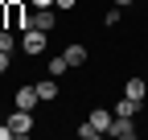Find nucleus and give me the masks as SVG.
<instances>
[{
    "instance_id": "nucleus-10",
    "label": "nucleus",
    "mask_w": 148,
    "mask_h": 140,
    "mask_svg": "<svg viewBox=\"0 0 148 140\" xmlns=\"http://www.w3.org/2000/svg\"><path fill=\"white\" fill-rule=\"evenodd\" d=\"M123 95L144 103V99H148V78H140V74H136V78H127V82H123Z\"/></svg>"
},
{
    "instance_id": "nucleus-1",
    "label": "nucleus",
    "mask_w": 148,
    "mask_h": 140,
    "mask_svg": "<svg viewBox=\"0 0 148 140\" xmlns=\"http://www.w3.org/2000/svg\"><path fill=\"white\" fill-rule=\"evenodd\" d=\"M21 49L29 58H41L45 49H49V33H41V29H25L21 33Z\"/></svg>"
},
{
    "instance_id": "nucleus-4",
    "label": "nucleus",
    "mask_w": 148,
    "mask_h": 140,
    "mask_svg": "<svg viewBox=\"0 0 148 140\" xmlns=\"http://www.w3.org/2000/svg\"><path fill=\"white\" fill-rule=\"evenodd\" d=\"M62 58L70 62V70H78V66H86V62H90V49H86L82 41H70V45L62 49Z\"/></svg>"
},
{
    "instance_id": "nucleus-11",
    "label": "nucleus",
    "mask_w": 148,
    "mask_h": 140,
    "mask_svg": "<svg viewBox=\"0 0 148 140\" xmlns=\"http://www.w3.org/2000/svg\"><path fill=\"white\" fill-rule=\"evenodd\" d=\"M66 70H70V62H66L62 54H53V58L45 62V74H53V78H62V74H66Z\"/></svg>"
},
{
    "instance_id": "nucleus-3",
    "label": "nucleus",
    "mask_w": 148,
    "mask_h": 140,
    "mask_svg": "<svg viewBox=\"0 0 148 140\" xmlns=\"http://www.w3.org/2000/svg\"><path fill=\"white\" fill-rule=\"evenodd\" d=\"M37 103H41V95H37L33 82H21L12 91V107H25V111H37Z\"/></svg>"
},
{
    "instance_id": "nucleus-15",
    "label": "nucleus",
    "mask_w": 148,
    "mask_h": 140,
    "mask_svg": "<svg viewBox=\"0 0 148 140\" xmlns=\"http://www.w3.org/2000/svg\"><path fill=\"white\" fill-rule=\"evenodd\" d=\"M74 4H78V0H53V8H58V12H70Z\"/></svg>"
},
{
    "instance_id": "nucleus-2",
    "label": "nucleus",
    "mask_w": 148,
    "mask_h": 140,
    "mask_svg": "<svg viewBox=\"0 0 148 140\" xmlns=\"http://www.w3.org/2000/svg\"><path fill=\"white\" fill-rule=\"evenodd\" d=\"M4 124L12 128V136H21V140H25V136L37 128V119H33V111H25V107H12V115L4 119Z\"/></svg>"
},
{
    "instance_id": "nucleus-17",
    "label": "nucleus",
    "mask_w": 148,
    "mask_h": 140,
    "mask_svg": "<svg viewBox=\"0 0 148 140\" xmlns=\"http://www.w3.org/2000/svg\"><path fill=\"white\" fill-rule=\"evenodd\" d=\"M33 8H53V0H29Z\"/></svg>"
},
{
    "instance_id": "nucleus-8",
    "label": "nucleus",
    "mask_w": 148,
    "mask_h": 140,
    "mask_svg": "<svg viewBox=\"0 0 148 140\" xmlns=\"http://www.w3.org/2000/svg\"><path fill=\"white\" fill-rule=\"evenodd\" d=\"M111 111H115V115H127V119H136V115L144 111V103H140V99H127V95H119Z\"/></svg>"
},
{
    "instance_id": "nucleus-9",
    "label": "nucleus",
    "mask_w": 148,
    "mask_h": 140,
    "mask_svg": "<svg viewBox=\"0 0 148 140\" xmlns=\"http://www.w3.org/2000/svg\"><path fill=\"white\" fill-rule=\"evenodd\" d=\"M90 128H99L103 136H107V128H111V119H115V111H107V107H90Z\"/></svg>"
},
{
    "instance_id": "nucleus-18",
    "label": "nucleus",
    "mask_w": 148,
    "mask_h": 140,
    "mask_svg": "<svg viewBox=\"0 0 148 140\" xmlns=\"http://www.w3.org/2000/svg\"><path fill=\"white\" fill-rule=\"evenodd\" d=\"M8 136H12V128H8V124H0V140H8Z\"/></svg>"
},
{
    "instance_id": "nucleus-16",
    "label": "nucleus",
    "mask_w": 148,
    "mask_h": 140,
    "mask_svg": "<svg viewBox=\"0 0 148 140\" xmlns=\"http://www.w3.org/2000/svg\"><path fill=\"white\" fill-rule=\"evenodd\" d=\"M8 66H12V54H8V49H0V74H4Z\"/></svg>"
},
{
    "instance_id": "nucleus-6",
    "label": "nucleus",
    "mask_w": 148,
    "mask_h": 140,
    "mask_svg": "<svg viewBox=\"0 0 148 140\" xmlns=\"http://www.w3.org/2000/svg\"><path fill=\"white\" fill-rule=\"evenodd\" d=\"M107 136H115V140H132V136H136V124H132L127 115H115V119H111V128H107Z\"/></svg>"
},
{
    "instance_id": "nucleus-5",
    "label": "nucleus",
    "mask_w": 148,
    "mask_h": 140,
    "mask_svg": "<svg viewBox=\"0 0 148 140\" xmlns=\"http://www.w3.org/2000/svg\"><path fill=\"white\" fill-rule=\"evenodd\" d=\"M33 29L53 33V29H58V8H33Z\"/></svg>"
},
{
    "instance_id": "nucleus-14",
    "label": "nucleus",
    "mask_w": 148,
    "mask_h": 140,
    "mask_svg": "<svg viewBox=\"0 0 148 140\" xmlns=\"http://www.w3.org/2000/svg\"><path fill=\"white\" fill-rule=\"evenodd\" d=\"M78 136H82V140H99V136H103V132H99V128H90V119H86V124H82V128H78Z\"/></svg>"
},
{
    "instance_id": "nucleus-12",
    "label": "nucleus",
    "mask_w": 148,
    "mask_h": 140,
    "mask_svg": "<svg viewBox=\"0 0 148 140\" xmlns=\"http://www.w3.org/2000/svg\"><path fill=\"white\" fill-rule=\"evenodd\" d=\"M16 45H21V33H16V29H0V49H8V54H12Z\"/></svg>"
},
{
    "instance_id": "nucleus-7",
    "label": "nucleus",
    "mask_w": 148,
    "mask_h": 140,
    "mask_svg": "<svg viewBox=\"0 0 148 140\" xmlns=\"http://www.w3.org/2000/svg\"><path fill=\"white\" fill-rule=\"evenodd\" d=\"M33 86H37V95H41V103H58V95H62V91H58V78H53V74H45L41 82H33Z\"/></svg>"
},
{
    "instance_id": "nucleus-13",
    "label": "nucleus",
    "mask_w": 148,
    "mask_h": 140,
    "mask_svg": "<svg viewBox=\"0 0 148 140\" xmlns=\"http://www.w3.org/2000/svg\"><path fill=\"white\" fill-rule=\"evenodd\" d=\"M119 16H123V8H107V12H103V25H107V29H115V25H119Z\"/></svg>"
},
{
    "instance_id": "nucleus-19",
    "label": "nucleus",
    "mask_w": 148,
    "mask_h": 140,
    "mask_svg": "<svg viewBox=\"0 0 148 140\" xmlns=\"http://www.w3.org/2000/svg\"><path fill=\"white\" fill-rule=\"evenodd\" d=\"M136 4V0H115V8H132Z\"/></svg>"
}]
</instances>
